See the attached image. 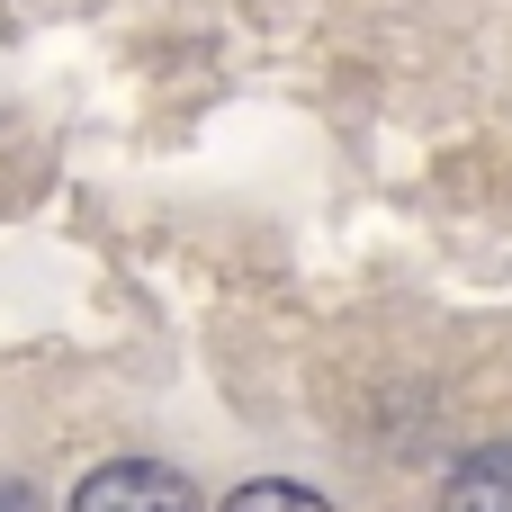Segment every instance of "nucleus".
<instances>
[{"mask_svg": "<svg viewBox=\"0 0 512 512\" xmlns=\"http://www.w3.org/2000/svg\"><path fill=\"white\" fill-rule=\"evenodd\" d=\"M0 512H45V504H36L27 486H0Z\"/></svg>", "mask_w": 512, "mask_h": 512, "instance_id": "nucleus-4", "label": "nucleus"}, {"mask_svg": "<svg viewBox=\"0 0 512 512\" xmlns=\"http://www.w3.org/2000/svg\"><path fill=\"white\" fill-rule=\"evenodd\" d=\"M72 512H198V495L162 459H108L72 486Z\"/></svg>", "mask_w": 512, "mask_h": 512, "instance_id": "nucleus-1", "label": "nucleus"}, {"mask_svg": "<svg viewBox=\"0 0 512 512\" xmlns=\"http://www.w3.org/2000/svg\"><path fill=\"white\" fill-rule=\"evenodd\" d=\"M441 512H512V441L495 450H468L441 486Z\"/></svg>", "mask_w": 512, "mask_h": 512, "instance_id": "nucleus-2", "label": "nucleus"}, {"mask_svg": "<svg viewBox=\"0 0 512 512\" xmlns=\"http://www.w3.org/2000/svg\"><path fill=\"white\" fill-rule=\"evenodd\" d=\"M225 512H333L315 486H288V477H261V486H234Z\"/></svg>", "mask_w": 512, "mask_h": 512, "instance_id": "nucleus-3", "label": "nucleus"}]
</instances>
